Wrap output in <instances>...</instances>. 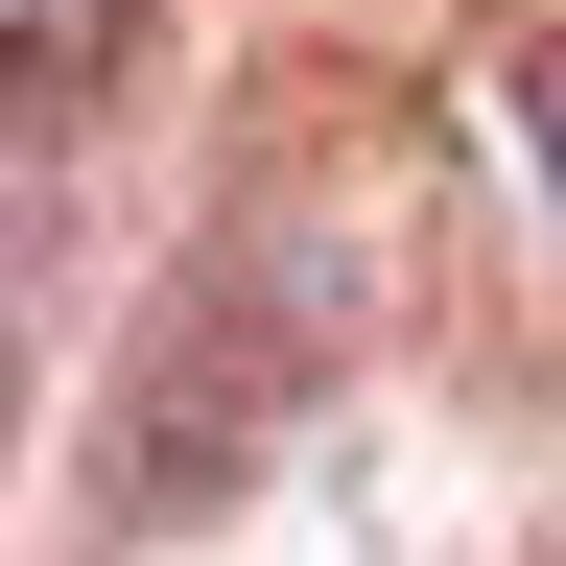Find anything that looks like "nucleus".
<instances>
[{
    "label": "nucleus",
    "instance_id": "f257e3e1",
    "mask_svg": "<svg viewBox=\"0 0 566 566\" xmlns=\"http://www.w3.org/2000/svg\"><path fill=\"white\" fill-rule=\"evenodd\" d=\"M307 237H212L166 307H142V354H118V472H95V520H212L260 449H283V401L331 378V283H283Z\"/></svg>",
    "mask_w": 566,
    "mask_h": 566
},
{
    "label": "nucleus",
    "instance_id": "f03ea898",
    "mask_svg": "<svg viewBox=\"0 0 566 566\" xmlns=\"http://www.w3.org/2000/svg\"><path fill=\"white\" fill-rule=\"evenodd\" d=\"M166 48V0H0V142H71L118 118V71Z\"/></svg>",
    "mask_w": 566,
    "mask_h": 566
},
{
    "label": "nucleus",
    "instance_id": "7ed1b4c3",
    "mask_svg": "<svg viewBox=\"0 0 566 566\" xmlns=\"http://www.w3.org/2000/svg\"><path fill=\"white\" fill-rule=\"evenodd\" d=\"M520 118H543V166H566V24H520Z\"/></svg>",
    "mask_w": 566,
    "mask_h": 566
},
{
    "label": "nucleus",
    "instance_id": "20e7f679",
    "mask_svg": "<svg viewBox=\"0 0 566 566\" xmlns=\"http://www.w3.org/2000/svg\"><path fill=\"white\" fill-rule=\"evenodd\" d=\"M0 401H24V331H0Z\"/></svg>",
    "mask_w": 566,
    "mask_h": 566
}]
</instances>
